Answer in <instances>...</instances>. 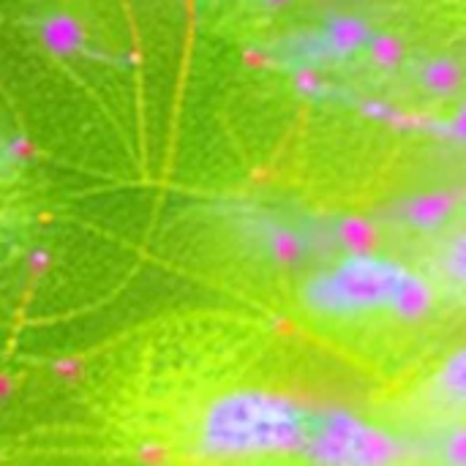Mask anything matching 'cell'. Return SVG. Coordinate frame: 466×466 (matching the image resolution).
Masks as SVG:
<instances>
[{
	"instance_id": "6da1fadb",
	"label": "cell",
	"mask_w": 466,
	"mask_h": 466,
	"mask_svg": "<svg viewBox=\"0 0 466 466\" xmlns=\"http://www.w3.org/2000/svg\"><path fill=\"white\" fill-rule=\"evenodd\" d=\"M431 298L434 289L420 273L377 254H350L303 287V303L322 317H420Z\"/></svg>"
},
{
	"instance_id": "7a4b0ae2",
	"label": "cell",
	"mask_w": 466,
	"mask_h": 466,
	"mask_svg": "<svg viewBox=\"0 0 466 466\" xmlns=\"http://www.w3.org/2000/svg\"><path fill=\"white\" fill-rule=\"evenodd\" d=\"M309 415L289 399L240 390L213 401L199 423L197 445L208 459L240 461L300 451Z\"/></svg>"
},
{
	"instance_id": "3957f363",
	"label": "cell",
	"mask_w": 466,
	"mask_h": 466,
	"mask_svg": "<svg viewBox=\"0 0 466 466\" xmlns=\"http://www.w3.org/2000/svg\"><path fill=\"white\" fill-rule=\"evenodd\" d=\"M300 453L317 466H390L399 445L388 431L350 412H322L309 418Z\"/></svg>"
},
{
	"instance_id": "277c9868",
	"label": "cell",
	"mask_w": 466,
	"mask_h": 466,
	"mask_svg": "<svg viewBox=\"0 0 466 466\" xmlns=\"http://www.w3.org/2000/svg\"><path fill=\"white\" fill-rule=\"evenodd\" d=\"M38 38L55 57H74V55L85 52V46H87V33H85L82 19H76L68 11H52V14L41 16Z\"/></svg>"
},
{
	"instance_id": "5b68a950",
	"label": "cell",
	"mask_w": 466,
	"mask_h": 466,
	"mask_svg": "<svg viewBox=\"0 0 466 466\" xmlns=\"http://www.w3.org/2000/svg\"><path fill=\"white\" fill-rule=\"evenodd\" d=\"M434 393L442 404L466 410V347L453 352L434 374Z\"/></svg>"
},
{
	"instance_id": "8992f818",
	"label": "cell",
	"mask_w": 466,
	"mask_h": 466,
	"mask_svg": "<svg viewBox=\"0 0 466 466\" xmlns=\"http://www.w3.org/2000/svg\"><path fill=\"white\" fill-rule=\"evenodd\" d=\"M440 270L453 287L466 289V232L445 243L440 254Z\"/></svg>"
},
{
	"instance_id": "52a82bcc",
	"label": "cell",
	"mask_w": 466,
	"mask_h": 466,
	"mask_svg": "<svg viewBox=\"0 0 466 466\" xmlns=\"http://www.w3.org/2000/svg\"><path fill=\"white\" fill-rule=\"evenodd\" d=\"M445 459L453 466H466V426L456 429L445 442Z\"/></svg>"
},
{
	"instance_id": "ba28073f",
	"label": "cell",
	"mask_w": 466,
	"mask_h": 466,
	"mask_svg": "<svg viewBox=\"0 0 466 466\" xmlns=\"http://www.w3.org/2000/svg\"><path fill=\"white\" fill-rule=\"evenodd\" d=\"M453 79H456V71L451 63H434L431 71H429V87L434 90H445V87H453Z\"/></svg>"
}]
</instances>
